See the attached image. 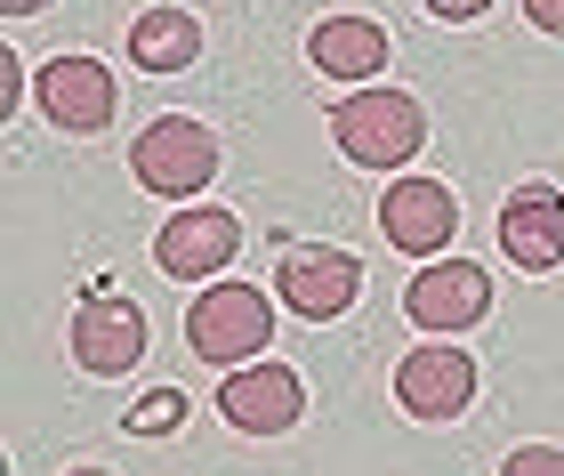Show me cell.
<instances>
[{
  "instance_id": "1",
  "label": "cell",
  "mask_w": 564,
  "mask_h": 476,
  "mask_svg": "<svg viewBox=\"0 0 564 476\" xmlns=\"http://www.w3.org/2000/svg\"><path fill=\"white\" fill-rule=\"evenodd\" d=\"M330 145L355 170H403L427 145V113L412 89H355L330 106Z\"/></svg>"
},
{
  "instance_id": "2",
  "label": "cell",
  "mask_w": 564,
  "mask_h": 476,
  "mask_svg": "<svg viewBox=\"0 0 564 476\" xmlns=\"http://www.w3.org/2000/svg\"><path fill=\"white\" fill-rule=\"evenodd\" d=\"M186 347L218 371L267 364L259 347H274V299L259 283H202L194 307H186Z\"/></svg>"
},
{
  "instance_id": "3",
  "label": "cell",
  "mask_w": 564,
  "mask_h": 476,
  "mask_svg": "<svg viewBox=\"0 0 564 476\" xmlns=\"http://www.w3.org/2000/svg\"><path fill=\"white\" fill-rule=\"evenodd\" d=\"M130 170H138L145 194L186 203V194H202V186L218 178V138L202 130V121H186V113H162V121H145V130H138Z\"/></svg>"
},
{
  "instance_id": "4",
  "label": "cell",
  "mask_w": 564,
  "mask_h": 476,
  "mask_svg": "<svg viewBox=\"0 0 564 476\" xmlns=\"http://www.w3.org/2000/svg\"><path fill=\"white\" fill-rule=\"evenodd\" d=\"M403 315H412L427 339L476 332V323L492 315V274H484L476 259H427L412 274V291H403Z\"/></svg>"
},
{
  "instance_id": "5",
  "label": "cell",
  "mask_w": 564,
  "mask_h": 476,
  "mask_svg": "<svg viewBox=\"0 0 564 476\" xmlns=\"http://www.w3.org/2000/svg\"><path fill=\"white\" fill-rule=\"evenodd\" d=\"M274 291H282V307L306 315V323H339L355 299H364V267H355L339 242H306V250H282Z\"/></svg>"
},
{
  "instance_id": "6",
  "label": "cell",
  "mask_w": 564,
  "mask_h": 476,
  "mask_svg": "<svg viewBox=\"0 0 564 476\" xmlns=\"http://www.w3.org/2000/svg\"><path fill=\"white\" fill-rule=\"evenodd\" d=\"M235 250H242V218L218 210V203H194L153 235V267H162L170 283H210V274L235 267Z\"/></svg>"
},
{
  "instance_id": "7",
  "label": "cell",
  "mask_w": 564,
  "mask_h": 476,
  "mask_svg": "<svg viewBox=\"0 0 564 476\" xmlns=\"http://www.w3.org/2000/svg\"><path fill=\"white\" fill-rule=\"evenodd\" d=\"M33 97H41V113L57 121L65 138H97L121 113V82L97 57H48L33 73Z\"/></svg>"
},
{
  "instance_id": "8",
  "label": "cell",
  "mask_w": 564,
  "mask_h": 476,
  "mask_svg": "<svg viewBox=\"0 0 564 476\" xmlns=\"http://www.w3.org/2000/svg\"><path fill=\"white\" fill-rule=\"evenodd\" d=\"M65 347H73V364H82L89 380H121V371H138V356H145V315L113 291H89L82 307H73Z\"/></svg>"
},
{
  "instance_id": "9",
  "label": "cell",
  "mask_w": 564,
  "mask_h": 476,
  "mask_svg": "<svg viewBox=\"0 0 564 476\" xmlns=\"http://www.w3.org/2000/svg\"><path fill=\"white\" fill-rule=\"evenodd\" d=\"M395 404L412 420H459L476 404V356L452 339H427L395 364Z\"/></svg>"
},
{
  "instance_id": "10",
  "label": "cell",
  "mask_w": 564,
  "mask_h": 476,
  "mask_svg": "<svg viewBox=\"0 0 564 476\" xmlns=\"http://www.w3.org/2000/svg\"><path fill=\"white\" fill-rule=\"evenodd\" d=\"M379 235L395 250H412V259H444L452 235H459V203L444 178H395L379 194Z\"/></svg>"
},
{
  "instance_id": "11",
  "label": "cell",
  "mask_w": 564,
  "mask_h": 476,
  "mask_svg": "<svg viewBox=\"0 0 564 476\" xmlns=\"http://www.w3.org/2000/svg\"><path fill=\"white\" fill-rule=\"evenodd\" d=\"M218 412L235 420L242 436H282V429H299L306 388H299V371H291V364H242V371H226Z\"/></svg>"
},
{
  "instance_id": "12",
  "label": "cell",
  "mask_w": 564,
  "mask_h": 476,
  "mask_svg": "<svg viewBox=\"0 0 564 476\" xmlns=\"http://www.w3.org/2000/svg\"><path fill=\"white\" fill-rule=\"evenodd\" d=\"M500 250H508V267H524V274L564 267V194L556 186H517V194H508Z\"/></svg>"
},
{
  "instance_id": "13",
  "label": "cell",
  "mask_w": 564,
  "mask_h": 476,
  "mask_svg": "<svg viewBox=\"0 0 564 476\" xmlns=\"http://www.w3.org/2000/svg\"><path fill=\"white\" fill-rule=\"evenodd\" d=\"M306 57H315L323 82H379V65H388V24L379 17H323L315 33H306Z\"/></svg>"
},
{
  "instance_id": "14",
  "label": "cell",
  "mask_w": 564,
  "mask_h": 476,
  "mask_svg": "<svg viewBox=\"0 0 564 476\" xmlns=\"http://www.w3.org/2000/svg\"><path fill=\"white\" fill-rule=\"evenodd\" d=\"M202 57V17L186 9H145L130 24V65L138 73H186Z\"/></svg>"
},
{
  "instance_id": "15",
  "label": "cell",
  "mask_w": 564,
  "mask_h": 476,
  "mask_svg": "<svg viewBox=\"0 0 564 476\" xmlns=\"http://www.w3.org/2000/svg\"><path fill=\"white\" fill-rule=\"evenodd\" d=\"M177 420H186V396H177V388H153L145 404L130 412V429H138V436H170Z\"/></svg>"
},
{
  "instance_id": "16",
  "label": "cell",
  "mask_w": 564,
  "mask_h": 476,
  "mask_svg": "<svg viewBox=\"0 0 564 476\" xmlns=\"http://www.w3.org/2000/svg\"><path fill=\"white\" fill-rule=\"evenodd\" d=\"M500 476H564V453L556 444H524V453H508Z\"/></svg>"
},
{
  "instance_id": "17",
  "label": "cell",
  "mask_w": 564,
  "mask_h": 476,
  "mask_svg": "<svg viewBox=\"0 0 564 476\" xmlns=\"http://www.w3.org/2000/svg\"><path fill=\"white\" fill-rule=\"evenodd\" d=\"M17 106H24V57L0 48V113H17Z\"/></svg>"
},
{
  "instance_id": "18",
  "label": "cell",
  "mask_w": 564,
  "mask_h": 476,
  "mask_svg": "<svg viewBox=\"0 0 564 476\" xmlns=\"http://www.w3.org/2000/svg\"><path fill=\"white\" fill-rule=\"evenodd\" d=\"M427 17H444V24H484L492 17V0H420Z\"/></svg>"
},
{
  "instance_id": "19",
  "label": "cell",
  "mask_w": 564,
  "mask_h": 476,
  "mask_svg": "<svg viewBox=\"0 0 564 476\" xmlns=\"http://www.w3.org/2000/svg\"><path fill=\"white\" fill-rule=\"evenodd\" d=\"M524 17L541 24V33H556V41H564V0H524Z\"/></svg>"
},
{
  "instance_id": "20",
  "label": "cell",
  "mask_w": 564,
  "mask_h": 476,
  "mask_svg": "<svg viewBox=\"0 0 564 476\" xmlns=\"http://www.w3.org/2000/svg\"><path fill=\"white\" fill-rule=\"evenodd\" d=\"M33 9H48V0H0V17H33Z\"/></svg>"
},
{
  "instance_id": "21",
  "label": "cell",
  "mask_w": 564,
  "mask_h": 476,
  "mask_svg": "<svg viewBox=\"0 0 564 476\" xmlns=\"http://www.w3.org/2000/svg\"><path fill=\"white\" fill-rule=\"evenodd\" d=\"M73 476H106V468H73Z\"/></svg>"
}]
</instances>
